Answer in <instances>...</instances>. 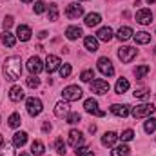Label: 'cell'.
<instances>
[{
	"instance_id": "52a82bcc",
	"label": "cell",
	"mask_w": 156,
	"mask_h": 156,
	"mask_svg": "<svg viewBox=\"0 0 156 156\" xmlns=\"http://www.w3.org/2000/svg\"><path fill=\"white\" fill-rule=\"evenodd\" d=\"M98 71H100L104 76H113V75H115V67H113L111 60L105 58V56L98 58Z\"/></svg>"
},
{
	"instance_id": "ab89813d",
	"label": "cell",
	"mask_w": 156,
	"mask_h": 156,
	"mask_svg": "<svg viewBox=\"0 0 156 156\" xmlns=\"http://www.w3.org/2000/svg\"><path fill=\"white\" fill-rule=\"evenodd\" d=\"M0 156H15L13 147H11V145H4V147L0 149Z\"/></svg>"
},
{
	"instance_id": "3957f363",
	"label": "cell",
	"mask_w": 156,
	"mask_h": 156,
	"mask_svg": "<svg viewBox=\"0 0 156 156\" xmlns=\"http://www.w3.org/2000/svg\"><path fill=\"white\" fill-rule=\"evenodd\" d=\"M82 89L78 87V85H67L64 91H62V96H64V100H67V102H75V100H80L82 98Z\"/></svg>"
},
{
	"instance_id": "603a6c76",
	"label": "cell",
	"mask_w": 156,
	"mask_h": 156,
	"mask_svg": "<svg viewBox=\"0 0 156 156\" xmlns=\"http://www.w3.org/2000/svg\"><path fill=\"white\" fill-rule=\"evenodd\" d=\"M133 35H134V33H133V29H131V27H127V26H125V27H120V29H118V33H116L118 40H122V42L133 38Z\"/></svg>"
},
{
	"instance_id": "277c9868",
	"label": "cell",
	"mask_w": 156,
	"mask_h": 156,
	"mask_svg": "<svg viewBox=\"0 0 156 156\" xmlns=\"http://www.w3.org/2000/svg\"><path fill=\"white\" fill-rule=\"evenodd\" d=\"M26 107H27V113L31 116H38L40 113H42V109H44L42 100L40 98H35V96H31V98L26 100Z\"/></svg>"
},
{
	"instance_id": "7bdbcfd3",
	"label": "cell",
	"mask_w": 156,
	"mask_h": 156,
	"mask_svg": "<svg viewBox=\"0 0 156 156\" xmlns=\"http://www.w3.org/2000/svg\"><path fill=\"white\" fill-rule=\"evenodd\" d=\"M11 26H13V16H5L4 18V31H7Z\"/></svg>"
},
{
	"instance_id": "60d3db41",
	"label": "cell",
	"mask_w": 156,
	"mask_h": 156,
	"mask_svg": "<svg viewBox=\"0 0 156 156\" xmlns=\"http://www.w3.org/2000/svg\"><path fill=\"white\" fill-rule=\"evenodd\" d=\"M56 153H58V154H66V144H64L62 138L56 140Z\"/></svg>"
},
{
	"instance_id": "e575fe53",
	"label": "cell",
	"mask_w": 156,
	"mask_h": 156,
	"mask_svg": "<svg viewBox=\"0 0 156 156\" xmlns=\"http://www.w3.org/2000/svg\"><path fill=\"white\" fill-rule=\"evenodd\" d=\"M118 138H120L122 142H131V140L134 138V131H133V129H125V131H123Z\"/></svg>"
},
{
	"instance_id": "c3c4849f",
	"label": "cell",
	"mask_w": 156,
	"mask_h": 156,
	"mask_svg": "<svg viewBox=\"0 0 156 156\" xmlns=\"http://www.w3.org/2000/svg\"><path fill=\"white\" fill-rule=\"evenodd\" d=\"M20 2H24V4H29V2H33V0H20Z\"/></svg>"
},
{
	"instance_id": "74e56055",
	"label": "cell",
	"mask_w": 156,
	"mask_h": 156,
	"mask_svg": "<svg viewBox=\"0 0 156 156\" xmlns=\"http://www.w3.org/2000/svg\"><path fill=\"white\" fill-rule=\"evenodd\" d=\"M27 85H29L31 89H37L40 85V78H37V75H31V76L27 78Z\"/></svg>"
},
{
	"instance_id": "ac0fdd59",
	"label": "cell",
	"mask_w": 156,
	"mask_h": 156,
	"mask_svg": "<svg viewBox=\"0 0 156 156\" xmlns=\"http://www.w3.org/2000/svg\"><path fill=\"white\" fill-rule=\"evenodd\" d=\"M26 142H27V133L18 131V133L13 134V145H15V147H24Z\"/></svg>"
},
{
	"instance_id": "5bb4252c",
	"label": "cell",
	"mask_w": 156,
	"mask_h": 156,
	"mask_svg": "<svg viewBox=\"0 0 156 156\" xmlns=\"http://www.w3.org/2000/svg\"><path fill=\"white\" fill-rule=\"evenodd\" d=\"M27 69H29V73H31V75H38L40 71L44 69L42 60H40L38 56H31V58H29V62H27Z\"/></svg>"
},
{
	"instance_id": "836d02e7",
	"label": "cell",
	"mask_w": 156,
	"mask_h": 156,
	"mask_svg": "<svg viewBox=\"0 0 156 156\" xmlns=\"http://www.w3.org/2000/svg\"><path fill=\"white\" fill-rule=\"evenodd\" d=\"M58 71H60V76L62 78H67L69 75H71L73 67H71V64H62V66L58 67Z\"/></svg>"
},
{
	"instance_id": "f35d334b",
	"label": "cell",
	"mask_w": 156,
	"mask_h": 156,
	"mask_svg": "<svg viewBox=\"0 0 156 156\" xmlns=\"http://www.w3.org/2000/svg\"><path fill=\"white\" fill-rule=\"evenodd\" d=\"M66 122L71 123V125H73V123H78V122H80V115H78V113H69V115L66 116Z\"/></svg>"
},
{
	"instance_id": "484cf974",
	"label": "cell",
	"mask_w": 156,
	"mask_h": 156,
	"mask_svg": "<svg viewBox=\"0 0 156 156\" xmlns=\"http://www.w3.org/2000/svg\"><path fill=\"white\" fill-rule=\"evenodd\" d=\"M127 89H129V80L127 78H118L116 85H115V91H116L118 94H123Z\"/></svg>"
},
{
	"instance_id": "8d00e7d4",
	"label": "cell",
	"mask_w": 156,
	"mask_h": 156,
	"mask_svg": "<svg viewBox=\"0 0 156 156\" xmlns=\"http://www.w3.org/2000/svg\"><path fill=\"white\" fill-rule=\"evenodd\" d=\"M91 78H94L93 69H85V71H82V75H80V80H82V82H91Z\"/></svg>"
},
{
	"instance_id": "d4e9b609",
	"label": "cell",
	"mask_w": 156,
	"mask_h": 156,
	"mask_svg": "<svg viewBox=\"0 0 156 156\" xmlns=\"http://www.w3.org/2000/svg\"><path fill=\"white\" fill-rule=\"evenodd\" d=\"M2 44L7 45V47H13V45L16 44V37H15L13 33H9V31H4V33H2Z\"/></svg>"
},
{
	"instance_id": "f6af8a7d",
	"label": "cell",
	"mask_w": 156,
	"mask_h": 156,
	"mask_svg": "<svg viewBox=\"0 0 156 156\" xmlns=\"http://www.w3.org/2000/svg\"><path fill=\"white\" fill-rule=\"evenodd\" d=\"M51 131V123L49 122H44V125H42V133H49Z\"/></svg>"
},
{
	"instance_id": "7402d4cb",
	"label": "cell",
	"mask_w": 156,
	"mask_h": 156,
	"mask_svg": "<svg viewBox=\"0 0 156 156\" xmlns=\"http://www.w3.org/2000/svg\"><path fill=\"white\" fill-rule=\"evenodd\" d=\"M66 37L69 40H76L82 37V29L78 27V26H69L67 29H66Z\"/></svg>"
},
{
	"instance_id": "1f68e13d",
	"label": "cell",
	"mask_w": 156,
	"mask_h": 156,
	"mask_svg": "<svg viewBox=\"0 0 156 156\" xmlns=\"http://www.w3.org/2000/svg\"><path fill=\"white\" fill-rule=\"evenodd\" d=\"M149 71H151V67H149V66H138V67L134 69V76H136V78H144Z\"/></svg>"
},
{
	"instance_id": "f1b7e54d",
	"label": "cell",
	"mask_w": 156,
	"mask_h": 156,
	"mask_svg": "<svg viewBox=\"0 0 156 156\" xmlns=\"http://www.w3.org/2000/svg\"><path fill=\"white\" fill-rule=\"evenodd\" d=\"M44 149H45V147H44V144H42L40 140H35V142H33V145H31V154H33V156H42V154H44Z\"/></svg>"
},
{
	"instance_id": "6da1fadb",
	"label": "cell",
	"mask_w": 156,
	"mask_h": 156,
	"mask_svg": "<svg viewBox=\"0 0 156 156\" xmlns=\"http://www.w3.org/2000/svg\"><path fill=\"white\" fill-rule=\"evenodd\" d=\"M4 75L7 80L15 82L22 75V58L20 56H9L4 62Z\"/></svg>"
},
{
	"instance_id": "7a4b0ae2",
	"label": "cell",
	"mask_w": 156,
	"mask_h": 156,
	"mask_svg": "<svg viewBox=\"0 0 156 156\" xmlns=\"http://www.w3.org/2000/svg\"><path fill=\"white\" fill-rule=\"evenodd\" d=\"M154 111H156V107L153 104H142V105H136L131 111V115L134 118H147V116H151Z\"/></svg>"
},
{
	"instance_id": "5b68a950",
	"label": "cell",
	"mask_w": 156,
	"mask_h": 156,
	"mask_svg": "<svg viewBox=\"0 0 156 156\" xmlns=\"http://www.w3.org/2000/svg\"><path fill=\"white\" fill-rule=\"evenodd\" d=\"M109 89H111V85H109V82L104 80V78H96V80L91 82V91L96 93V94H107Z\"/></svg>"
},
{
	"instance_id": "ffe728a7",
	"label": "cell",
	"mask_w": 156,
	"mask_h": 156,
	"mask_svg": "<svg viewBox=\"0 0 156 156\" xmlns=\"http://www.w3.org/2000/svg\"><path fill=\"white\" fill-rule=\"evenodd\" d=\"M96 38L102 40V42H109V40L113 38V29L111 27H100L96 31Z\"/></svg>"
},
{
	"instance_id": "83f0119b",
	"label": "cell",
	"mask_w": 156,
	"mask_h": 156,
	"mask_svg": "<svg viewBox=\"0 0 156 156\" xmlns=\"http://www.w3.org/2000/svg\"><path fill=\"white\" fill-rule=\"evenodd\" d=\"M133 37H134V40H136V44H142V45L151 42V35H149V33H145V31H138V33H136V35H133Z\"/></svg>"
},
{
	"instance_id": "d6a6232c",
	"label": "cell",
	"mask_w": 156,
	"mask_h": 156,
	"mask_svg": "<svg viewBox=\"0 0 156 156\" xmlns=\"http://www.w3.org/2000/svg\"><path fill=\"white\" fill-rule=\"evenodd\" d=\"M136 98H142V100H147L149 98V89L147 87H140V89H134V93H133Z\"/></svg>"
},
{
	"instance_id": "d590c367",
	"label": "cell",
	"mask_w": 156,
	"mask_h": 156,
	"mask_svg": "<svg viewBox=\"0 0 156 156\" xmlns=\"http://www.w3.org/2000/svg\"><path fill=\"white\" fill-rule=\"evenodd\" d=\"M144 129H145V133H154L156 131V118H149L147 122H145V125H144Z\"/></svg>"
},
{
	"instance_id": "4fadbf2b",
	"label": "cell",
	"mask_w": 156,
	"mask_h": 156,
	"mask_svg": "<svg viewBox=\"0 0 156 156\" xmlns=\"http://www.w3.org/2000/svg\"><path fill=\"white\" fill-rule=\"evenodd\" d=\"M60 64H62V62H60V58H58V56L49 55V56L45 58V66H44V67H45V71H47V73H53V71H56V69L60 67Z\"/></svg>"
},
{
	"instance_id": "681fc988",
	"label": "cell",
	"mask_w": 156,
	"mask_h": 156,
	"mask_svg": "<svg viewBox=\"0 0 156 156\" xmlns=\"http://www.w3.org/2000/svg\"><path fill=\"white\" fill-rule=\"evenodd\" d=\"M2 144H4V138H2V134H0V147H2Z\"/></svg>"
},
{
	"instance_id": "8fae6325",
	"label": "cell",
	"mask_w": 156,
	"mask_h": 156,
	"mask_svg": "<svg viewBox=\"0 0 156 156\" xmlns=\"http://www.w3.org/2000/svg\"><path fill=\"white\" fill-rule=\"evenodd\" d=\"M71 105H69V102L67 100H62V102H58L56 105H55V115L58 118H64V116H67L69 113H71V109H69Z\"/></svg>"
},
{
	"instance_id": "816d5d0a",
	"label": "cell",
	"mask_w": 156,
	"mask_h": 156,
	"mask_svg": "<svg viewBox=\"0 0 156 156\" xmlns=\"http://www.w3.org/2000/svg\"><path fill=\"white\" fill-rule=\"evenodd\" d=\"M20 156H29L27 153H20Z\"/></svg>"
},
{
	"instance_id": "7dc6e473",
	"label": "cell",
	"mask_w": 156,
	"mask_h": 156,
	"mask_svg": "<svg viewBox=\"0 0 156 156\" xmlns=\"http://www.w3.org/2000/svg\"><path fill=\"white\" fill-rule=\"evenodd\" d=\"M38 37H40V38H45V37H47V31H42Z\"/></svg>"
},
{
	"instance_id": "ee69618b",
	"label": "cell",
	"mask_w": 156,
	"mask_h": 156,
	"mask_svg": "<svg viewBox=\"0 0 156 156\" xmlns=\"http://www.w3.org/2000/svg\"><path fill=\"white\" fill-rule=\"evenodd\" d=\"M78 156H83V154H87L89 153V149L85 147V145H80V147H76V151H75Z\"/></svg>"
},
{
	"instance_id": "bcb514c9",
	"label": "cell",
	"mask_w": 156,
	"mask_h": 156,
	"mask_svg": "<svg viewBox=\"0 0 156 156\" xmlns=\"http://www.w3.org/2000/svg\"><path fill=\"white\" fill-rule=\"evenodd\" d=\"M89 133H96V125H91L89 127Z\"/></svg>"
},
{
	"instance_id": "d6986e66",
	"label": "cell",
	"mask_w": 156,
	"mask_h": 156,
	"mask_svg": "<svg viewBox=\"0 0 156 156\" xmlns=\"http://www.w3.org/2000/svg\"><path fill=\"white\" fill-rule=\"evenodd\" d=\"M31 29L27 27V26H18L16 27V38H20L22 42H27V40L31 38Z\"/></svg>"
},
{
	"instance_id": "4dcf8cb0",
	"label": "cell",
	"mask_w": 156,
	"mask_h": 156,
	"mask_svg": "<svg viewBox=\"0 0 156 156\" xmlns=\"http://www.w3.org/2000/svg\"><path fill=\"white\" fill-rule=\"evenodd\" d=\"M7 122H9V127L16 129V127L22 123V118H20V115H18V113H13V115L9 116V120H7Z\"/></svg>"
},
{
	"instance_id": "b9f144b4",
	"label": "cell",
	"mask_w": 156,
	"mask_h": 156,
	"mask_svg": "<svg viewBox=\"0 0 156 156\" xmlns=\"http://www.w3.org/2000/svg\"><path fill=\"white\" fill-rule=\"evenodd\" d=\"M45 7H47V5H45L44 2H37V4H35V13H37V15H42V13L45 11Z\"/></svg>"
},
{
	"instance_id": "7c38bea8",
	"label": "cell",
	"mask_w": 156,
	"mask_h": 156,
	"mask_svg": "<svg viewBox=\"0 0 156 156\" xmlns=\"http://www.w3.org/2000/svg\"><path fill=\"white\" fill-rule=\"evenodd\" d=\"M136 22L142 24V26L151 24V22H153V13H151L149 9H140V11L136 13Z\"/></svg>"
},
{
	"instance_id": "ba28073f",
	"label": "cell",
	"mask_w": 156,
	"mask_h": 156,
	"mask_svg": "<svg viewBox=\"0 0 156 156\" xmlns=\"http://www.w3.org/2000/svg\"><path fill=\"white\" fill-rule=\"evenodd\" d=\"M83 109L89 113V115H94V116H105V113L102 111V109H98V102L94 100V98H87L85 102H83Z\"/></svg>"
},
{
	"instance_id": "f546056e",
	"label": "cell",
	"mask_w": 156,
	"mask_h": 156,
	"mask_svg": "<svg viewBox=\"0 0 156 156\" xmlns=\"http://www.w3.org/2000/svg\"><path fill=\"white\" fill-rule=\"evenodd\" d=\"M47 15H49V20H51V22L58 20V5H56V4H49V7H47Z\"/></svg>"
},
{
	"instance_id": "2e32d148",
	"label": "cell",
	"mask_w": 156,
	"mask_h": 156,
	"mask_svg": "<svg viewBox=\"0 0 156 156\" xmlns=\"http://www.w3.org/2000/svg\"><path fill=\"white\" fill-rule=\"evenodd\" d=\"M24 89L20 87V85H13L11 89H9V100H13V102H20V100H24Z\"/></svg>"
},
{
	"instance_id": "9a60e30c",
	"label": "cell",
	"mask_w": 156,
	"mask_h": 156,
	"mask_svg": "<svg viewBox=\"0 0 156 156\" xmlns=\"http://www.w3.org/2000/svg\"><path fill=\"white\" fill-rule=\"evenodd\" d=\"M82 144H83V134H82L80 131H76V129L69 131V145H73V147L76 149Z\"/></svg>"
},
{
	"instance_id": "8992f818",
	"label": "cell",
	"mask_w": 156,
	"mask_h": 156,
	"mask_svg": "<svg viewBox=\"0 0 156 156\" xmlns=\"http://www.w3.org/2000/svg\"><path fill=\"white\" fill-rule=\"evenodd\" d=\"M134 56H136V49H134V47L125 45V47H120V49H118V58H120L123 64L133 62V60H134Z\"/></svg>"
},
{
	"instance_id": "9c48e42d",
	"label": "cell",
	"mask_w": 156,
	"mask_h": 156,
	"mask_svg": "<svg viewBox=\"0 0 156 156\" xmlns=\"http://www.w3.org/2000/svg\"><path fill=\"white\" fill-rule=\"evenodd\" d=\"M82 15H83V7L76 2H73V4H69L66 7V16L67 18H80Z\"/></svg>"
},
{
	"instance_id": "f5cc1de1",
	"label": "cell",
	"mask_w": 156,
	"mask_h": 156,
	"mask_svg": "<svg viewBox=\"0 0 156 156\" xmlns=\"http://www.w3.org/2000/svg\"><path fill=\"white\" fill-rule=\"evenodd\" d=\"M83 156H94V154L93 153H87V154H83Z\"/></svg>"
},
{
	"instance_id": "cb8c5ba5",
	"label": "cell",
	"mask_w": 156,
	"mask_h": 156,
	"mask_svg": "<svg viewBox=\"0 0 156 156\" xmlns=\"http://www.w3.org/2000/svg\"><path fill=\"white\" fill-rule=\"evenodd\" d=\"M83 44H85V49H87V51H91V53L98 51V38H94V37H85Z\"/></svg>"
},
{
	"instance_id": "f907efd6",
	"label": "cell",
	"mask_w": 156,
	"mask_h": 156,
	"mask_svg": "<svg viewBox=\"0 0 156 156\" xmlns=\"http://www.w3.org/2000/svg\"><path fill=\"white\" fill-rule=\"evenodd\" d=\"M145 2H147V4H154L156 0H145Z\"/></svg>"
},
{
	"instance_id": "4316f807",
	"label": "cell",
	"mask_w": 156,
	"mask_h": 156,
	"mask_svg": "<svg viewBox=\"0 0 156 156\" xmlns=\"http://www.w3.org/2000/svg\"><path fill=\"white\" fill-rule=\"evenodd\" d=\"M129 153H131V149L125 144H122V145H118L111 151V156H129Z\"/></svg>"
},
{
	"instance_id": "30bf717a",
	"label": "cell",
	"mask_w": 156,
	"mask_h": 156,
	"mask_svg": "<svg viewBox=\"0 0 156 156\" xmlns=\"http://www.w3.org/2000/svg\"><path fill=\"white\" fill-rule=\"evenodd\" d=\"M111 113L115 115V116H120V118H125L131 115V107L127 105V104H113L111 105Z\"/></svg>"
},
{
	"instance_id": "44dd1931",
	"label": "cell",
	"mask_w": 156,
	"mask_h": 156,
	"mask_svg": "<svg viewBox=\"0 0 156 156\" xmlns=\"http://www.w3.org/2000/svg\"><path fill=\"white\" fill-rule=\"evenodd\" d=\"M102 22V16L98 15V13H89L87 16H85V26L87 27H94V26H98Z\"/></svg>"
},
{
	"instance_id": "e0dca14e",
	"label": "cell",
	"mask_w": 156,
	"mask_h": 156,
	"mask_svg": "<svg viewBox=\"0 0 156 156\" xmlns=\"http://www.w3.org/2000/svg\"><path fill=\"white\" fill-rule=\"evenodd\" d=\"M116 140H118V134L113 133V131H109V133H105V134L102 136V145H104V147H113V145L116 144Z\"/></svg>"
}]
</instances>
